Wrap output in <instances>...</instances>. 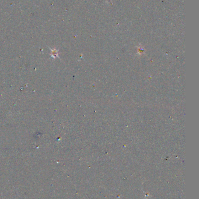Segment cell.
Returning <instances> with one entry per match:
<instances>
[{"instance_id":"6da1fadb","label":"cell","mask_w":199,"mask_h":199,"mask_svg":"<svg viewBox=\"0 0 199 199\" xmlns=\"http://www.w3.org/2000/svg\"><path fill=\"white\" fill-rule=\"evenodd\" d=\"M52 56H53V55H54V57H56L57 55V51L56 50H52Z\"/></svg>"}]
</instances>
